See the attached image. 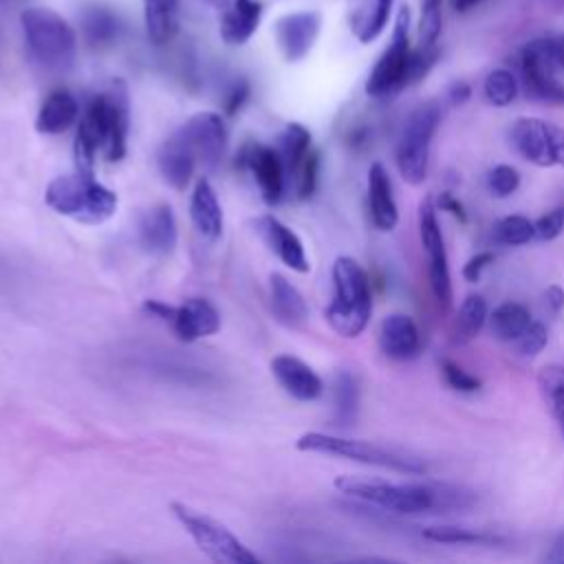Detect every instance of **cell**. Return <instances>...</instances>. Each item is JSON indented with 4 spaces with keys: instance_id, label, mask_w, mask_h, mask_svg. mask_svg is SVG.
<instances>
[{
    "instance_id": "d6a6232c",
    "label": "cell",
    "mask_w": 564,
    "mask_h": 564,
    "mask_svg": "<svg viewBox=\"0 0 564 564\" xmlns=\"http://www.w3.org/2000/svg\"><path fill=\"white\" fill-rule=\"evenodd\" d=\"M531 313L527 307L518 304V302H503L494 309L490 324H492V333L500 339V342H516L527 326L531 324Z\"/></svg>"
},
{
    "instance_id": "277c9868",
    "label": "cell",
    "mask_w": 564,
    "mask_h": 564,
    "mask_svg": "<svg viewBox=\"0 0 564 564\" xmlns=\"http://www.w3.org/2000/svg\"><path fill=\"white\" fill-rule=\"evenodd\" d=\"M23 34L32 58L49 71H67L78 56V36L73 27L54 10L32 8L21 16Z\"/></svg>"
},
{
    "instance_id": "52a82bcc",
    "label": "cell",
    "mask_w": 564,
    "mask_h": 564,
    "mask_svg": "<svg viewBox=\"0 0 564 564\" xmlns=\"http://www.w3.org/2000/svg\"><path fill=\"white\" fill-rule=\"evenodd\" d=\"M411 12L408 8H402L395 21L391 45L366 80V93L375 100H387L411 87Z\"/></svg>"
},
{
    "instance_id": "e0dca14e",
    "label": "cell",
    "mask_w": 564,
    "mask_h": 564,
    "mask_svg": "<svg viewBox=\"0 0 564 564\" xmlns=\"http://www.w3.org/2000/svg\"><path fill=\"white\" fill-rule=\"evenodd\" d=\"M245 165L252 172L265 204H278L287 193V172L283 159L274 146H250L245 150Z\"/></svg>"
},
{
    "instance_id": "ffe728a7",
    "label": "cell",
    "mask_w": 564,
    "mask_h": 564,
    "mask_svg": "<svg viewBox=\"0 0 564 564\" xmlns=\"http://www.w3.org/2000/svg\"><path fill=\"white\" fill-rule=\"evenodd\" d=\"M157 165L168 185H172L174 191H185L195 176L199 161L195 152L183 143V139L172 133L157 152Z\"/></svg>"
},
{
    "instance_id": "30bf717a",
    "label": "cell",
    "mask_w": 564,
    "mask_h": 564,
    "mask_svg": "<svg viewBox=\"0 0 564 564\" xmlns=\"http://www.w3.org/2000/svg\"><path fill=\"white\" fill-rule=\"evenodd\" d=\"M514 148L533 165H564V128L538 117H520L509 130Z\"/></svg>"
},
{
    "instance_id": "8fae6325",
    "label": "cell",
    "mask_w": 564,
    "mask_h": 564,
    "mask_svg": "<svg viewBox=\"0 0 564 564\" xmlns=\"http://www.w3.org/2000/svg\"><path fill=\"white\" fill-rule=\"evenodd\" d=\"M419 232H422V243L428 254V274H430V287L441 304L444 311L452 307V278H450V265H448V252H446V241L437 221V208L433 199H426L419 208Z\"/></svg>"
},
{
    "instance_id": "60d3db41",
    "label": "cell",
    "mask_w": 564,
    "mask_h": 564,
    "mask_svg": "<svg viewBox=\"0 0 564 564\" xmlns=\"http://www.w3.org/2000/svg\"><path fill=\"white\" fill-rule=\"evenodd\" d=\"M487 185H490L492 195L505 199V197H509V195H514V193L518 191L520 174H518L516 168H511V165H507V163H500V165H496V168L490 172Z\"/></svg>"
},
{
    "instance_id": "603a6c76",
    "label": "cell",
    "mask_w": 564,
    "mask_h": 564,
    "mask_svg": "<svg viewBox=\"0 0 564 564\" xmlns=\"http://www.w3.org/2000/svg\"><path fill=\"white\" fill-rule=\"evenodd\" d=\"M191 221L199 237H204L206 241H219L223 234V208L215 185L206 176L199 179L195 185V193L191 199Z\"/></svg>"
},
{
    "instance_id": "7bdbcfd3",
    "label": "cell",
    "mask_w": 564,
    "mask_h": 564,
    "mask_svg": "<svg viewBox=\"0 0 564 564\" xmlns=\"http://www.w3.org/2000/svg\"><path fill=\"white\" fill-rule=\"evenodd\" d=\"M549 342V333H546V326L540 324V322H531L527 326V331L516 339V346H518V353L525 355V357H536Z\"/></svg>"
},
{
    "instance_id": "7dc6e473",
    "label": "cell",
    "mask_w": 564,
    "mask_h": 564,
    "mask_svg": "<svg viewBox=\"0 0 564 564\" xmlns=\"http://www.w3.org/2000/svg\"><path fill=\"white\" fill-rule=\"evenodd\" d=\"M143 311L148 313V315H152V318H157V320H161V322H170V318H172V313H174V307L172 304H168V302H161V300H146L143 302Z\"/></svg>"
},
{
    "instance_id": "6da1fadb",
    "label": "cell",
    "mask_w": 564,
    "mask_h": 564,
    "mask_svg": "<svg viewBox=\"0 0 564 564\" xmlns=\"http://www.w3.org/2000/svg\"><path fill=\"white\" fill-rule=\"evenodd\" d=\"M335 487L361 503H370L395 514H435L463 509L472 500L459 487L428 485V483H389L378 479L339 476Z\"/></svg>"
},
{
    "instance_id": "ac0fdd59",
    "label": "cell",
    "mask_w": 564,
    "mask_h": 564,
    "mask_svg": "<svg viewBox=\"0 0 564 564\" xmlns=\"http://www.w3.org/2000/svg\"><path fill=\"white\" fill-rule=\"evenodd\" d=\"M272 372L280 389L298 402H315L324 391L320 375L309 364H304L293 355L274 357Z\"/></svg>"
},
{
    "instance_id": "1f68e13d",
    "label": "cell",
    "mask_w": 564,
    "mask_h": 564,
    "mask_svg": "<svg viewBox=\"0 0 564 564\" xmlns=\"http://www.w3.org/2000/svg\"><path fill=\"white\" fill-rule=\"evenodd\" d=\"M487 322V302L483 296H468L452 322V342L468 344L472 342Z\"/></svg>"
},
{
    "instance_id": "d6986e66",
    "label": "cell",
    "mask_w": 564,
    "mask_h": 564,
    "mask_svg": "<svg viewBox=\"0 0 564 564\" xmlns=\"http://www.w3.org/2000/svg\"><path fill=\"white\" fill-rule=\"evenodd\" d=\"M368 212L372 226L382 232H393L400 223V208L393 197V183L382 163H372L368 170Z\"/></svg>"
},
{
    "instance_id": "74e56055",
    "label": "cell",
    "mask_w": 564,
    "mask_h": 564,
    "mask_svg": "<svg viewBox=\"0 0 564 564\" xmlns=\"http://www.w3.org/2000/svg\"><path fill=\"white\" fill-rule=\"evenodd\" d=\"M496 239H498V243L509 245V248L527 245L529 241L536 239V226L527 217H518V215L505 217L496 226Z\"/></svg>"
},
{
    "instance_id": "7c38bea8",
    "label": "cell",
    "mask_w": 564,
    "mask_h": 564,
    "mask_svg": "<svg viewBox=\"0 0 564 564\" xmlns=\"http://www.w3.org/2000/svg\"><path fill=\"white\" fill-rule=\"evenodd\" d=\"M174 133L195 152L199 165L208 170L217 168L228 150V126L219 113H197Z\"/></svg>"
},
{
    "instance_id": "bcb514c9",
    "label": "cell",
    "mask_w": 564,
    "mask_h": 564,
    "mask_svg": "<svg viewBox=\"0 0 564 564\" xmlns=\"http://www.w3.org/2000/svg\"><path fill=\"white\" fill-rule=\"evenodd\" d=\"M444 212H450L454 219H459L461 223H465L468 221V215H465V208H463V204L457 199V197H452L450 193H444L441 197H439V204H437Z\"/></svg>"
},
{
    "instance_id": "f6af8a7d",
    "label": "cell",
    "mask_w": 564,
    "mask_h": 564,
    "mask_svg": "<svg viewBox=\"0 0 564 564\" xmlns=\"http://www.w3.org/2000/svg\"><path fill=\"white\" fill-rule=\"evenodd\" d=\"M494 263V254L492 252H479L476 256H472L465 265H463V278L468 283H479L483 272Z\"/></svg>"
},
{
    "instance_id": "ee69618b",
    "label": "cell",
    "mask_w": 564,
    "mask_h": 564,
    "mask_svg": "<svg viewBox=\"0 0 564 564\" xmlns=\"http://www.w3.org/2000/svg\"><path fill=\"white\" fill-rule=\"evenodd\" d=\"M536 239L540 241H553L564 232V208H555L540 217L536 223Z\"/></svg>"
},
{
    "instance_id": "4316f807",
    "label": "cell",
    "mask_w": 564,
    "mask_h": 564,
    "mask_svg": "<svg viewBox=\"0 0 564 564\" xmlns=\"http://www.w3.org/2000/svg\"><path fill=\"white\" fill-rule=\"evenodd\" d=\"M393 3L395 0H364V3L353 12L350 30L361 45H370L384 34L391 21Z\"/></svg>"
},
{
    "instance_id": "ab89813d",
    "label": "cell",
    "mask_w": 564,
    "mask_h": 564,
    "mask_svg": "<svg viewBox=\"0 0 564 564\" xmlns=\"http://www.w3.org/2000/svg\"><path fill=\"white\" fill-rule=\"evenodd\" d=\"M318 170H320V157H318V152L311 150L293 176V187L300 199H309L315 193Z\"/></svg>"
},
{
    "instance_id": "ba28073f",
    "label": "cell",
    "mask_w": 564,
    "mask_h": 564,
    "mask_svg": "<svg viewBox=\"0 0 564 564\" xmlns=\"http://www.w3.org/2000/svg\"><path fill=\"white\" fill-rule=\"evenodd\" d=\"M441 124V111L437 104H422L411 113L404 124L398 146V168L406 183L422 185L428 176L433 137Z\"/></svg>"
},
{
    "instance_id": "e575fe53",
    "label": "cell",
    "mask_w": 564,
    "mask_h": 564,
    "mask_svg": "<svg viewBox=\"0 0 564 564\" xmlns=\"http://www.w3.org/2000/svg\"><path fill=\"white\" fill-rule=\"evenodd\" d=\"M359 389L350 372L342 370L335 380V417L342 426H348L357 417Z\"/></svg>"
},
{
    "instance_id": "b9f144b4",
    "label": "cell",
    "mask_w": 564,
    "mask_h": 564,
    "mask_svg": "<svg viewBox=\"0 0 564 564\" xmlns=\"http://www.w3.org/2000/svg\"><path fill=\"white\" fill-rule=\"evenodd\" d=\"M444 378L446 382L459 391V393H476L481 389V380L474 378V375H470L465 368H461L459 364H454L452 359H446L444 361Z\"/></svg>"
},
{
    "instance_id": "d4e9b609",
    "label": "cell",
    "mask_w": 564,
    "mask_h": 564,
    "mask_svg": "<svg viewBox=\"0 0 564 564\" xmlns=\"http://www.w3.org/2000/svg\"><path fill=\"white\" fill-rule=\"evenodd\" d=\"M80 117V104L69 91H54L41 106L36 130L41 135H62Z\"/></svg>"
},
{
    "instance_id": "c3c4849f",
    "label": "cell",
    "mask_w": 564,
    "mask_h": 564,
    "mask_svg": "<svg viewBox=\"0 0 564 564\" xmlns=\"http://www.w3.org/2000/svg\"><path fill=\"white\" fill-rule=\"evenodd\" d=\"M248 95H250L248 84H237V87L230 91V97H228V102H226V111H228L230 115H234V113L245 104Z\"/></svg>"
},
{
    "instance_id": "484cf974",
    "label": "cell",
    "mask_w": 564,
    "mask_h": 564,
    "mask_svg": "<svg viewBox=\"0 0 564 564\" xmlns=\"http://www.w3.org/2000/svg\"><path fill=\"white\" fill-rule=\"evenodd\" d=\"M269 296L274 315L287 326H302L309 318V307L304 296L280 274L269 278Z\"/></svg>"
},
{
    "instance_id": "8992f818",
    "label": "cell",
    "mask_w": 564,
    "mask_h": 564,
    "mask_svg": "<svg viewBox=\"0 0 564 564\" xmlns=\"http://www.w3.org/2000/svg\"><path fill=\"white\" fill-rule=\"evenodd\" d=\"M179 525L195 540V544L219 564H261V557L223 522L202 514L183 503L170 505Z\"/></svg>"
},
{
    "instance_id": "5b68a950",
    "label": "cell",
    "mask_w": 564,
    "mask_h": 564,
    "mask_svg": "<svg viewBox=\"0 0 564 564\" xmlns=\"http://www.w3.org/2000/svg\"><path fill=\"white\" fill-rule=\"evenodd\" d=\"M296 448L300 452H311V454H326V457H339L348 459L361 465H372L382 468L400 474H426V463L422 459L393 452L389 448L375 446L370 441L361 439H348V437H337V435H326V433H307L296 441Z\"/></svg>"
},
{
    "instance_id": "9c48e42d",
    "label": "cell",
    "mask_w": 564,
    "mask_h": 564,
    "mask_svg": "<svg viewBox=\"0 0 564 564\" xmlns=\"http://www.w3.org/2000/svg\"><path fill=\"white\" fill-rule=\"evenodd\" d=\"M555 38H540L520 51V76L533 100L564 106V84L557 80Z\"/></svg>"
},
{
    "instance_id": "f35d334b",
    "label": "cell",
    "mask_w": 564,
    "mask_h": 564,
    "mask_svg": "<svg viewBox=\"0 0 564 564\" xmlns=\"http://www.w3.org/2000/svg\"><path fill=\"white\" fill-rule=\"evenodd\" d=\"M441 36V0H422L419 45H437Z\"/></svg>"
},
{
    "instance_id": "7402d4cb",
    "label": "cell",
    "mask_w": 564,
    "mask_h": 564,
    "mask_svg": "<svg viewBox=\"0 0 564 564\" xmlns=\"http://www.w3.org/2000/svg\"><path fill=\"white\" fill-rule=\"evenodd\" d=\"M176 219L170 206H154L139 219V243L148 254H170L176 248Z\"/></svg>"
},
{
    "instance_id": "d590c367",
    "label": "cell",
    "mask_w": 564,
    "mask_h": 564,
    "mask_svg": "<svg viewBox=\"0 0 564 564\" xmlns=\"http://www.w3.org/2000/svg\"><path fill=\"white\" fill-rule=\"evenodd\" d=\"M483 95L496 108L509 106L516 100V95H518V80H516V76L511 71H507V69H494L485 78V82H483Z\"/></svg>"
},
{
    "instance_id": "4dcf8cb0",
    "label": "cell",
    "mask_w": 564,
    "mask_h": 564,
    "mask_svg": "<svg viewBox=\"0 0 564 564\" xmlns=\"http://www.w3.org/2000/svg\"><path fill=\"white\" fill-rule=\"evenodd\" d=\"M538 389L560 435L564 437V366L560 364L544 366L538 372Z\"/></svg>"
},
{
    "instance_id": "9a60e30c",
    "label": "cell",
    "mask_w": 564,
    "mask_h": 564,
    "mask_svg": "<svg viewBox=\"0 0 564 564\" xmlns=\"http://www.w3.org/2000/svg\"><path fill=\"white\" fill-rule=\"evenodd\" d=\"M320 27L322 16L318 12H296L283 16L274 30L283 58L287 62L304 60L320 36Z\"/></svg>"
},
{
    "instance_id": "f546056e",
    "label": "cell",
    "mask_w": 564,
    "mask_h": 564,
    "mask_svg": "<svg viewBox=\"0 0 564 564\" xmlns=\"http://www.w3.org/2000/svg\"><path fill=\"white\" fill-rule=\"evenodd\" d=\"M146 3V32L152 45H168L176 34L179 0H143Z\"/></svg>"
},
{
    "instance_id": "cb8c5ba5",
    "label": "cell",
    "mask_w": 564,
    "mask_h": 564,
    "mask_svg": "<svg viewBox=\"0 0 564 564\" xmlns=\"http://www.w3.org/2000/svg\"><path fill=\"white\" fill-rule=\"evenodd\" d=\"M263 5L258 0H234L232 8L221 19V38L230 47L245 45L258 30Z\"/></svg>"
},
{
    "instance_id": "f1b7e54d",
    "label": "cell",
    "mask_w": 564,
    "mask_h": 564,
    "mask_svg": "<svg viewBox=\"0 0 564 564\" xmlns=\"http://www.w3.org/2000/svg\"><path fill=\"white\" fill-rule=\"evenodd\" d=\"M283 159L285 172H287V185L293 181L298 168L311 152V133L302 124H287L285 130L278 135V141L274 146Z\"/></svg>"
},
{
    "instance_id": "f5cc1de1",
    "label": "cell",
    "mask_w": 564,
    "mask_h": 564,
    "mask_svg": "<svg viewBox=\"0 0 564 564\" xmlns=\"http://www.w3.org/2000/svg\"><path fill=\"white\" fill-rule=\"evenodd\" d=\"M555 56H557L560 69H564V36L555 38Z\"/></svg>"
},
{
    "instance_id": "5bb4252c",
    "label": "cell",
    "mask_w": 564,
    "mask_h": 564,
    "mask_svg": "<svg viewBox=\"0 0 564 564\" xmlns=\"http://www.w3.org/2000/svg\"><path fill=\"white\" fill-rule=\"evenodd\" d=\"M254 232L258 234V239L265 243V248L289 269L298 272V274H307L311 269L304 243L300 241V237L287 228L280 219L272 217V215H263L256 217L252 221Z\"/></svg>"
},
{
    "instance_id": "8d00e7d4",
    "label": "cell",
    "mask_w": 564,
    "mask_h": 564,
    "mask_svg": "<svg viewBox=\"0 0 564 564\" xmlns=\"http://www.w3.org/2000/svg\"><path fill=\"white\" fill-rule=\"evenodd\" d=\"M424 538L441 544H481V542H500L498 536L483 533L468 527H454V525H441V527H428L424 529Z\"/></svg>"
},
{
    "instance_id": "83f0119b",
    "label": "cell",
    "mask_w": 564,
    "mask_h": 564,
    "mask_svg": "<svg viewBox=\"0 0 564 564\" xmlns=\"http://www.w3.org/2000/svg\"><path fill=\"white\" fill-rule=\"evenodd\" d=\"M111 100V135L106 143V159L108 161H122L128 150V130H130V108H128V95L124 87H115L108 93Z\"/></svg>"
},
{
    "instance_id": "f907efd6",
    "label": "cell",
    "mask_w": 564,
    "mask_h": 564,
    "mask_svg": "<svg viewBox=\"0 0 564 564\" xmlns=\"http://www.w3.org/2000/svg\"><path fill=\"white\" fill-rule=\"evenodd\" d=\"M544 298H546V304L557 313L564 309V289L557 287V285H551L546 291H544Z\"/></svg>"
},
{
    "instance_id": "2e32d148",
    "label": "cell",
    "mask_w": 564,
    "mask_h": 564,
    "mask_svg": "<svg viewBox=\"0 0 564 564\" xmlns=\"http://www.w3.org/2000/svg\"><path fill=\"white\" fill-rule=\"evenodd\" d=\"M168 326L181 342H197L221 331V313L206 298H187L174 307Z\"/></svg>"
},
{
    "instance_id": "7a4b0ae2",
    "label": "cell",
    "mask_w": 564,
    "mask_h": 564,
    "mask_svg": "<svg viewBox=\"0 0 564 564\" xmlns=\"http://www.w3.org/2000/svg\"><path fill=\"white\" fill-rule=\"evenodd\" d=\"M47 206L67 219L87 226H100L115 217L119 199L93 174L80 172L56 176L45 191Z\"/></svg>"
},
{
    "instance_id": "816d5d0a",
    "label": "cell",
    "mask_w": 564,
    "mask_h": 564,
    "mask_svg": "<svg viewBox=\"0 0 564 564\" xmlns=\"http://www.w3.org/2000/svg\"><path fill=\"white\" fill-rule=\"evenodd\" d=\"M481 3H483V0H452V10L457 14H468V12L476 10Z\"/></svg>"
},
{
    "instance_id": "4fadbf2b",
    "label": "cell",
    "mask_w": 564,
    "mask_h": 564,
    "mask_svg": "<svg viewBox=\"0 0 564 564\" xmlns=\"http://www.w3.org/2000/svg\"><path fill=\"white\" fill-rule=\"evenodd\" d=\"M111 135V100L106 95H97L87 106L76 137V159L78 170L93 174V163L97 152L106 150Z\"/></svg>"
},
{
    "instance_id": "836d02e7",
    "label": "cell",
    "mask_w": 564,
    "mask_h": 564,
    "mask_svg": "<svg viewBox=\"0 0 564 564\" xmlns=\"http://www.w3.org/2000/svg\"><path fill=\"white\" fill-rule=\"evenodd\" d=\"M117 34H119V25H117V19L111 12H106L102 8H95V10L87 12L84 36H87L89 45H93V47L113 45L117 41Z\"/></svg>"
},
{
    "instance_id": "3957f363",
    "label": "cell",
    "mask_w": 564,
    "mask_h": 564,
    "mask_svg": "<svg viewBox=\"0 0 564 564\" xmlns=\"http://www.w3.org/2000/svg\"><path fill=\"white\" fill-rule=\"evenodd\" d=\"M333 300L326 307L329 326L346 337H359L372 315V293L364 267L350 258L339 256L333 263Z\"/></svg>"
},
{
    "instance_id": "681fc988",
    "label": "cell",
    "mask_w": 564,
    "mask_h": 564,
    "mask_svg": "<svg viewBox=\"0 0 564 564\" xmlns=\"http://www.w3.org/2000/svg\"><path fill=\"white\" fill-rule=\"evenodd\" d=\"M470 95H472V89H470L468 82H454V84L450 87V91H448V100H450L452 106L465 104V102L470 100Z\"/></svg>"
},
{
    "instance_id": "44dd1931",
    "label": "cell",
    "mask_w": 564,
    "mask_h": 564,
    "mask_svg": "<svg viewBox=\"0 0 564 564\" xmlns=\"http://www.w3.org/2000/svg\"><path fill=\"white\" fill-rule=\"evenodd\" d=\"M382 353L398 361H408L419 355L422 337L415 320L406 313H393L382 320L380 326Z\"/></svg>"
}]
</instances>
